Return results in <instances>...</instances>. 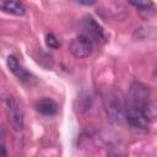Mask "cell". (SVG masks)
<instances>
[{"mask_svg": "<svg viewBox=\"0 0 157 157\" xmlns=\"http://www.w3.org/2000/svg\"><path fill=\"white\" fill-rule=\"evenodd\" d=\"M69 50L75 58H87L93 50V42L86 34H78L70 42Z\"/></svg>", "mask_w": 157, "mask_h": 157, "instance_id": "6da1fadb", "label": "cell"}, {"mask_svg": "<svg viewBox=\"0 0 157 157\" xmlns=\"http://www.w3.org/2000/svg\"><path fill=\"white\" fill-rule=\"evenodd\" d=\"M6 110L9 121L13 126L15 130H21L23 128V112L21 109V105L13 97L6 98Z\"/></svg>", "mask_w": 157, "mask_h": 157, "instance_id": "7a4b0ae2", "label": "cell"}, {"mask_svg": "<svg viewBox=\"0 0 157 157\" xmlns=\"http://www.w3.org/2000/svg\"><path fill=\"white\" fill-rule=\"evenodd\" d=\"M125 118H126V121L134 129L146 131L148 129V126H150V121L145 118V115L142 114L141 109H139L137 107L128 108L126 113H125Z\"/></svg>", "mask_w": 157, "mask_h": 157, "instance_id": "3957f363", "label": "cell"}, {"mask_svg": "<svg viewBox=\"0 0 157 157\" xmlns=\"http://www.w3.org/2000/svg\"><path fill=\"white\" fill-rule=\"evenodd\" d=\"M85 29L87 31V37L92 40H97V42H101L103 43L105 37H104V33H103V29L101 28V26L91 17V16H87L85 18Z\"/></svg>", "mask_w": 157, "mask_h": 157, "instance_id": "277c9868", "label": "cell"}, {"mask_svg": "<svg viewBox=\"0 0 157 157\" xmlns=\"http://www.w3.org/2000/svg\"><path fill=\"white\" fill-rule=\"evenodd\" d=\"M7 67L9 70L20 80V81H29L31 78V74L18 63V60L16 59V56L10 55L7 56Z\"/></svg>", "mask_w": 157, "mask_h": 157, "instance_id": "5b68a950", "label": "cell"}, {"mask_svg": "<svg viewBox=\"0 0 157 157\" xmlns=\"http://www.w3.org/2000/svg\"><path fill=\"white\" fill-rule=\"evenodd\" d=\"M36 109L43 114V115H47V117H52L54 114L58 113V103L52 99V98H48V97H44V98H40L37 103H36Z\"/></svg>", "mask_w": 157, "mask_h": 157, "instance_id": "8992f818", "label": "cell"}, {"mask_svg": "<svg viewBox=\"0 0 157 157\" xmlns=\"http://www.w3.org/2000/svg\"><path fill=\"white\" fill-rule=\"evenodd\" d=\"M0 10L6 12V13L15 15V16H22L26 11L23 4L20 2V1H15V0L0 1Z\"/></svg>", "mask_w": 157, "mask_h": 157, "instance_id": "52a82bcc", "label": "cell"}, {"mask_svg": "<svg viewBox=\"0 0 157 157\" xmlns=\"http://www.w3.org/2000/svg\"><path fill=\"white\" fill-rule=\"evenodd\" d=\"M142 114L145 115V118L148 120V121H152L155 120L156 118V113H157V109H156V104L155 102H151V103H146L144 105V108L141 109Z\"/></svg>", "mask_w": 157, "mask_h": 157, "instance_id": "ba28073f", "label": "cell"}, {"mask_svg": "<svg viewBox=\"0 0 157 157\" xmlns=\"http://www.w3.org/2000/svg\"><path fill=\"white\" fill-rule=\"evenodd\" d=\"M45 43H47V45H48L49 48H52V49H58V48L60 47L59 39H58L53 33H48V34L45 36Z\"/></svg>", "mask_w": 157, "mask_h": 157, "instance_id": "9c48e42d", "label": "cell"}, {"mask_svg": "<svg viewBox=\"0 0 157 157\" xmlns=\"http://www.w3.org/2000/svg\"><path fill=\"white\" fill-rule=\"evenodd\" d=\"M134 6H136L137 9H140L139 11L140 12H144V13H148V12H153L152 10H150V7H153V4L152 2H131Z\"/></svg>", "mask_w": 157, "mask_h": 157, "instance_id": "30bf717a", "label": "cell"}, {"mask_svg": "<svg viewBox=\"0 0 157 157\" xmlns=\"http://www.w3.org/2000/svg\"><path fill=\"white\" fill-rule=\"evenodd\" d=\"M0 157H7V152H6V147L4 144H0Z\"/></svg>", "mask_w": 157, "mask_h": 157, "instance_id": "8fae6325", "label": "cell"}]
</instances>
